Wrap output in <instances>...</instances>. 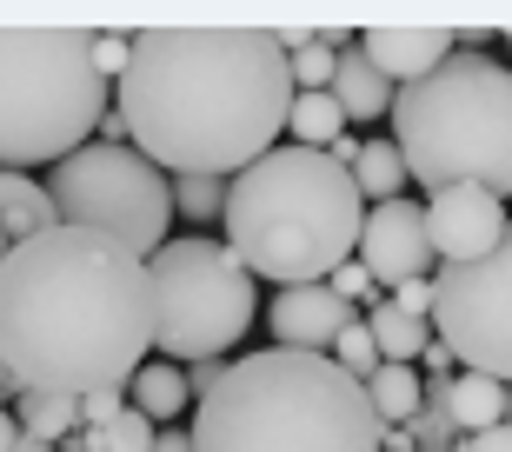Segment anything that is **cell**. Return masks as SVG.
<instances>
[{
    "instance_id": "obj_1",
    "label": "cell",
    "mask_w": 512,
    "mask_h": 452,
    "mask_svg": "<svg viewBox=\"0 0 512 452\" xmlns=\"http://www.w3.org/2000/svg\"><path fill=\"white\" fill-rule=\"evenodd\" d=\"M114 94L127 147L167 180H233L286 133L293 67L273 27H147Z\"/></svg>"
},
{
    "instance_id": "obj_2",
    "label": "cell",
    "mask_w": 512,
    "mask_h": 452,
    "mask_svg": "<svg viewBox=\"0 0 512 452\" xmlns=\"http://www.w3.org/2000/svg\"><path fill=\"white\" fill-rule=\"evenodd\" d=\"M153 353L147 260L107 233L54 226L0 260V366L20 393H127Z\"/></svg>"
},
{
    "instance_id": "obj_3",
    "label": "cell",
    "mask_w": 512,
    "mask_h": 452,
    "mask_svg": "<svg viewBox=\"0 0 512 452\" xmlns=\"http://www.w3.org/2000/svg\"><path fill=\"white\" fill-rule=\"evenodd\" d=\"M193 452H380L386 426L360 379L326 353L266 346L233 359L227 379L193 406Z\"/></svg>"
},
{
    "instance_id": "obj_4",
    "label": "cell",
    "mask_w": 512,
    "mask_h": 452,
    "mask_svg": "<svg viewBox=\"0 0 512 452\" xmlns=\"http://www.w3.org/2000/svg\"><path fill=\"white\" fill-rule=\"evenodd\" d=\"M227 246L253 280L326 286L360 253L366 200L353 173L313 147H273L247 173L227 180Z\"/></svg>"
},
{
    "instance_id": "obj_5",
    "label": "cell",
    "mask_w": 512,
    "mask_h": 452,
    "mask_svg": "<svg viewBox=\"0 0 512 452\" xmlns=\"http://www.w3.org/2000/svg\"><path fill=\"white\" fill-rule=\"evenodd\" d=\"M393 147L406 180L426 193L486 187L493 200L512 193V67L493 54L459 47L439 74L393 94Z\"/></svg>"
},
{
    "instance_id": "obj_6",
    "label": "cell",
    "mask_w": 512,
    "mask_h": 452,
    "mask_svg": "<svg viewBox=\"0 0 512 452\" xmlns=\"http://www.w3.org/2000/svg\"><path fill=\"white\" fill-rule=\"evenodd\" d=\"M114 80L80 27H0V173L60 167L107 120Z\"/></svg>"
},
{
    "instance_id": "obj_7",
    "label": "cell",
    "mask_w": 512,
    "mask_h": 452,
    "mask_svg": "<svg viewBox=\"0 0 512 452\" xmlns=\"http://www.w3.org/2000/svg\"><path fill=\"white\" fill-rule=\"evenodd\" d=\"M153 280V353L160 359H220L260 320V280L233 260L227 240L187 233L147 260Z\"/></svg>"
},
{
    "instance_id": "obj_8",
    "label": "cell",
    "mask_w": 512,
    "mask_h": 452,
    "mask_svg": "<svg viewBox=\"0 0 512 452\" xmlns=\"http://www.w3.org/2000/svg\"><path fill=\"white\" fill-rule=\"evenodd\" d=\"M47 200H54L60 226L107 233L140 260H153L167 246V226H173V180L147 153L107 147V140H87L80 153H67L47 173Z\"/></svg>"
},
{
    "instance_id": "obj_9",
    "label": "cell",
    "mask_w": 512,
    "mask_h": 452,
    "mask_svg": "<svg viewBox=\"0 0 512 452\" xmlns=\"http://www.w3.org/2000/svg\"><path fill=\"white\" fill-rule=\"evenodd\" d=\"M433 339L453 366L512 386V226L493 253L433 273Z\"/></svg>"
},
{
    "instance_id": "obj_10",
    "label": "cell",
    "mask_w": 512,
    "mask_h": 452,
    "mask_svg": "<svg viewBox=\"0 0 512 452\" xmlns=\"http://www.w3.org/2000/svg\"><path fill=\"white\" fill-rule=\"evenodd\" d=\"M353 260L373 273V286L380 293H393V286L406 280H433V240H426V207L419 200H386V207L366 213L360 226V253Z\"/></svg>"
},
{
    "instance_id": "obj_11",
    "label": "cell",
    "mask_w": 512,
    "mask_h": 452,
    "mask_svg": "<svg viewBox=\"0 0 512 452\" xmlns=\"http://www.w3.org/2000/svg\"><path fill=\"white\" fill-rule=\"evenodd\" d=\"M506 200H493L486 187H446L426 193V240H433L439 266H466L479 253H493L506 240Z\"/></svg>"
},
{
    "instance_id": "obj_12",
    "label": "cell",
    "mask_w": 512,
    "mask_h": 452,
    "mask_svg": "<svg viewBox=\"0 0 512 452\" xmlns=\"http://www.w3.org/2000/svg\"><path fill=\"white\" fill-rule=\"evenodd\" d=\"M353 320H360V306H346L333 286H286L280 300L266 306L273 346H286V353H333Z\"/></svg>"
},
{
    "instance_id": "obj_13",
    "label": "cell",
    "mask_w": 512,
    "mask_h": 452,
    "mask_svg": "<svg viewBox=\"0 0 512 452\" xmlns=\"http://www.w3.org/2000/svg\"><path fill=\"white\" fill-rule=\"evenodd\" d=\"M360 54L373 60L393 87H413V80L439 74V67L459 54V34L453 27H366Z\"/></svg>"
},
{
    "instance_id": "obj_14",
    "label": "cell",
    "mask_w": 512,
    "mask_h": 452,
    "mask_svg": "<svg viewBox=\"0 0 512 452\" xmlns=\"http://www.w3.org/2000/svg\"><path fill=\"white\" fill-rule=\"evenodd\" d=\"M326 94L340 100V113H346V127H366V120H380V113H393V80L373 67V60L360 54V40L353 47H340V60H333V87Z\"/></svg>"
},
{
    "instance_id": "obj_15",
    "label": "cell",
    "mask_w": 512,
    "mask_h": 452,
    "mask_svg": "<svg viewBox=\"0 0 512 452\" xmlns=\"http://www.w3.org/2000/svg\"><path fill=\"white\" fill-rule=\"evenodd\" d=\"M127 406H133V413H147L153 426L180 419V413L193 406V393H187V366H173V359H147V366L127 379Z\"/></svg>"
},
{
    "instance_id": "obj_16",
    "label": "cell",
    "mask_w": 512,
    "mask_h": 452,
    "mask_svg": "<svg viewBox=\"0 0 512 452\" xmlns=\"http://www.w3.org/2000/svg\"><path fill=\"white\" fill-rule=\"evenodd\" d=\"M60 213L54 200H47V187L40 180H27V173H0V233L7 240H40V233H54Z\"/></svg>"
},
{
    "instance_id": "obj_17",
    "label": "cell",
    "mask_w": 512,
    "mask_h": 452,
    "mask_svg": "<svg viewBox=\"0 0 512 452\" xmlns=\"http://www.w3.org/2000/svg\"><path fill=\"white\" fill-rule=\"evenodd\" d=\"M446 413H453V433H493V426H506V386L486 373H459L453 386H446Z\"/></svg>"
},
{
    "instance_id": "obj_18",
    "label": "cell",
    "mask_w": 512,
    "mask_h": 452,
    "mask_svg": "<svg viewBox=\"0 0 512 452\" xmlns=\"http://www.w3.org/2000/svg\"><path fill=\"white\" fill-rule=\"evenodd\" d=\"M366 399H373V413H380L386 433L413 426V419H419V399H426V386H419V366H393V359H386L380 373L366 379Z\"/></svg>"
},
{
    "instance_id": "obj_19",
    "label": "cell",
    "mask_w": 512,
    "mask_h": 452,
    "mask_svg": "<svg viewBox=\"0 0 512 452\" xmlns=\"http://www.w3.org/2000/svg\"><path fill=\"white\" fill-rule=\"evenodd\" d=\"M366 333H373V346H380V359H393V366H413L426 346H433V326L413 320V313H399L393 300H380L373 313H366Z\"/></svg>"
},
{
    "instance_id": "obj_20",
    "label": "cell",
    "mask_w": 512,
    "mask_h": 452,
    "mask_svg": "<svg viewBox=\"0 0 512 452\" xmlns=\"http://www.w3.org/2000/svg\"><path fill=\"white\" fill-rule=\"evenodd\" d=\"M353 187H360V200H373V207H386V200H406V160H399L393 140H366L360 160H353Z\"/></svg>"
},
{
    "instance_id": "obj_21",
    "label": "cell",
    "mask_w": 512,
    "mask_h": 452,
    "mask_svg": "<svg viewBox=\"0 0 512 452\" xmlns=\"http://www.w3.org/2000/svg\"><path fill=\"white\" fill-rule=\"evenodd\" d=\"M14 419H20V433H27V439L67 446V439L80 433V399H67V393H20Z\"/></svg>"
},
{
    "instance_id": "obj_22",
    "label": "cell",
    "mask_w": 512,
    "mask_h": 452,
    "mask_svg": "<svg viewBox=\"0 0 512 452\" xmlns=\"http://www.w3.org/2000/svg\"><path fill=\"white\" fill-rule=\"evenodd\" d=\"M286 133H293V147H313L326 153L333 140L346 133V113L333 94H293V113H286Z\"/></svg>"
},
{
    "instance_id": "obj_23",
    "label": "cell",
    "mask_w": 512,
    "mask_h": 452,
    "mask_svg": "<svg viewBox=\"0 0 512 452\" xmlns=\"http://www.w3.org/2000/svg\"><path fill=\"white\" fill-rule=\"evenodd\" d=\"M173 213L193 226H207L227 213V180H200V173H187V180H173Z\"/></svg>"
},
{
    "instance_id": "obj_24",
    "label": "cell",
    "mask_w": 512,
    "mask_h": 452,
    "mask_svg": "<svg viewBox=\"0 0 512 452\" xmlns=\"http://www.w3.org/2000/svg\"><path fill=\"white\" fill-rule=\"evenodd\" d=\"M326 359H333V366H340L346 379H360V386H366V379H373V373L386 366V359H380V346H373V333H366V320H353V326H346V333H340V346H333Z\"/></svg>"
},
{
    "instance_id": "obj_25",
    "label": "cell",
    "mask_w": 512,
    "mask_h": 452,
    "mask_svg": "<svg viewBox=\"0 0 512 452\" xmlns=\"http://www.w3.org/2000/svg\"><path fill=\"white\" fill-rule=\"evenodd\" d=\"M326 286H333V293H340L346 306H360V300H366V306H380V286H373V273H366L360 260H346V266H340V273H333Z\"/></svg>"
},
{
    "instance_id": "obj_26",
    "label": "cell",
    "mask_w": 512,
    "mask_h": 452,
    "mask_svg": "<svg viewBox=\"0 0 512 452\" xmlns=\"http://www.w3.org/2000/svg\"><path fill=\"white\" fill-rule=\"evenodd\" d=\"M127 60H133V34H94V67H100V80H120V74H127Z\"/></svg>"
},
{
    "instance_id": "obj_27",
    "label": "cell",
    "mask_w": 512,
    "mask_h": 452,
    "mask_svg": "<svg viewBox=\"0 0 512 452\" xmlns=\"http://www.w3.org/2000/svg\"><path fill=\"white\" fill-rule=\"evenodd\" d=\"M386 300H393L399 313H413V320H433V280H406V286H393Z\"/></svg>"
},
{
    "instance_id": "obj_28",
    "label": "cell",
    "mask_w": 512,
    "mask_h": 452,
    "mask_svg": "<svg viewBox=\"0 0 512 452\" xmlns=\"http://www.w3.org/2000/svg\"><path fill=\"white\" fill-rule=\"evenodd\" d=\"M227 366H233V359H193V366H187V393H193V406H200V399H207L213 386L227 379Z\"/></svg>"
},
{
    "instance_id": "obj_29",
    "label": "cell",
    "mask_w": 512,
    "mask_h": 452,
    "mask_svg": "<svg viewBox=\"0 0 512 452\" xmlns=\"http://www.w3.org/2000/svg\"><path fill=\"white\" fill-rule=\"evenodd\" d=\"M120 413H127V393H87L80 399V426H107Z\"/></svg>"
},
{
    "instance_id": "obj_30",
    "label": "cell",
    "mask_w": 512,
    "mask_h": 452,
    "mask_svg": "<svg viewBox=\"0 0 512 452\" xmlns=\"http://www.w3.org/2000/svg\"><path fill=\"white\" fill-rule=\"evenodd\" d=\"M453 452H512V426H493V433H473V439H459Z\"/></svg>"
},
{
    "instance_id": "obj_31",
    "label": "cell",
    "mask_w": 512,
    "mask_h": 452,
    "mask_svg": "<svg viewBox=\"0 0 512 452\" xmlns=\"http://www.w3.org/2000/svg\"><path fill=\"white\" fill-rule=\"evenodd\" d=\"M419 366H426V373H433V379H453V353H446L439 339H433V346H426V353H419Z\"/></svg>"
},
{
    "instance_id": "obj_32",
    "label": "cell",
    "mask_w": 512,
    "mask_h": 452,
    "mask_svg": "<svg viewBox=\"0 0 512 452\" xmlns=\"http://www.w3.org/2000/svg\"><path fill=\"white\" fill-rule=\"evenodd\" d=\"M153 452H193V433H180V426H167V433H153Z\"/></svg>"
},
{
    "instance_id": "obj_33",
    "label": "cell",
    "mask_w": 512,
    "mask_h": 452,
    "mask_svg": "<svg viewBox=\"0 0 512 452\" xmlns=\"http://www.w3.org/2000/svg\"><path fill=\"white\" fill-rule=\"evenodd\" d=\"M20 446V419H14V406H0V452H14Z\"/></svg>"
},
{
    "instance_id": "obj_34",
    "label": "cell",
    "mask_w": 512,
    "mask_h": 452,
    "mask_svg": "<svg viewBox=\"0 0 512 452\" xmlns=\"http://www.w3.org/2000/svg\"><path fill=\"white\" fill-rule=\"evenodd\" d=\"M380 452H419V446H413V433L399 426V433H386V439H380Z\"/></svg>"
},
{
    "instance_id": "obj_35",
    "label": "cell",
    "mask_w": 512,
    "mask_h": 452,
    "mask_svg": "<svg viewBox=\"0 0 512 452\" xmlns=\"http://www.w3.org/2000/svg\"><path fill=\"white\" fill-rule=\"evenodd\" d=\"M14 452H60V446H47V439H27V433H20V446Z\"/></svg>"
},
{
    "instance_id": "obj_36",
    "label": "cell",
    "mask_w": 512,
    "mask_h": 452,
    "mask_svg": "<svg viewBox=\"0 0 512 452\" xmlns=\"http://www.w3.org/2000/svg\"><path fill=\"white\" fill-rule=\"evenodd\" d=\"M0 399H20V386L7 379V366H0Z\"/></svg>"
},
{
    "instance_id": "obj_37",
    "label": "cell",
    "mask_w": 512,
    "mask_h": 452,
    "mask_svg": "<svg viewBox=\"0 0 512 452\" xmlns=\"http://www.w3.org/2000/svg\"><path fill=\"white\" fill-rule=\"evenodd\" d=\"M506 426H512V386H506Z\"/></svg>"
},
{
    "instance_id": "obj_38",
    "label": "cell",
    "mask_w": 512,
    "mask_h": 452,
    "mask_svg": "<svg viewBox=\"0 0 512 452\" xmlns=\"http://www.w3.org/2000/svg\"><path fill=\"white\" fill-rule=\"evenodd\" d=\"M7 246H14V240H7V233H0V260H7Z\"/></svg>"
}]
</instances>
